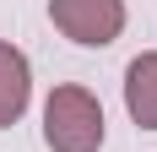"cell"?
<instances>
[{"instance_id": "2", "label": "cell", "mask_w": 157, "mask_h": 152, "mask_svg": "<svg viewBox=\"0 0 157 152\" xmlns=\"http://www.w3.org/2000/svg\"><path fill=\"white\" fill-rule=\"evenodd\" d=\"M49 22L71 44L103 49L125 33V0H49Z\"/></svg>"}, {"instance_id": "4", "label": "cell", "mask_w": 157, "mask_h": 152, "mask_svg": "<svg viewBox=\"0 0 157 152\" xmlns=\"http://www.w3.org/2000/svg\"><path fill=\"white\" fill-rule=\"evenodd\" d=\"M125 109L141 130H157V49L125 65Z\"/></svg>"}, {"instance_id": "3", "label": "cell", "mask_w": 157, "mask_h": 152, "mask_svg": "<svg viewBox=\"0 0 157 152\" xmlns=\"http://www.w3.org/2000/svg\"><path fill=\"white\" fill-rule=\"evenodd\" d=\"M27 98H33V65L16 44L0 38V130L27 114Z\"/></svg>"}, {"instance_id": "1", "label": "cell", "mask_w": 157, "mask_h": 152, "mask_svg": "<svg viewBox=\"0 0 157 152\" xmlns=\"http://www.w3.org/2000/svg\"><path fill=\"white\" fill-rule=\"evenodd\" d=\"M44 141L49 152H98L103 147V103L87 87H54L44 103Z\"/></svg>"}]
</instances>
